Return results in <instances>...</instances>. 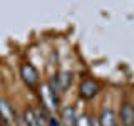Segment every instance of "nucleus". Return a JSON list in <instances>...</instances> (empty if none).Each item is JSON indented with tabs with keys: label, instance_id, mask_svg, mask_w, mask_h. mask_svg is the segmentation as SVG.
<instances>
[{
	"label": "nucleus",
	"instance_id": "obj_10",
	"mask_svg": "<svg viewBox=\"0 0 134 126\" xmlns=\"http://www.w3.org/2000/svg\"><path fill=\"white\" fill-rule=\"evenodd\" d=\"M47 126H60V121H59L57 118H54V116H49V119H47Z\"/></svg>",
	"mask_w": 134,
	"mask_h": 126
},
{
	"label": "nucleus",
	"instance_id": "obj_6",
	"mask_svg": "<svg viewBox=\"0 0 134 126\" xmlns=\"http://www.w3.org/2000/svg\"><path fill=\"white\" fill-rule=\"evenodd\" d=\"M62 123L65 126H77V116L72 106H67L62 109Z\"/></svg>",
	"mask_w": 134,
	"mask_h": 126
},
{
	"label": "nucleus",
	"instance_id": "obj_2",
	"mask_svg": "<svg viewBox=\"0 0 134 126\" xmlns=\"http://www.w3.org/2000/svg\"><path fill=\"white\" fill-rule=\"evenodd\" d=\"M20 76H22L24 82L27 84L29 87H35L39 84V74H37L35 67L32 64H24L20 67Z\"/></svg>",
	"mask_w": 134,
	"mask_h": 126
},
{
	"label": "nucleus",
	"instance_id": "obj_9",
	"mask_svg": "<svg viewBox=\"0 0 134 126\" xmlns=\"http://www.w3.org/2000/svg\"><path fill=\"white\" fill-rule=\"evenodd\" d=\"M34 113H35V118H37V123H39V126H47L49 114H47V111H45L44 106H40L39 109H34Z\"/></svg>",
	"mask_w": 134,
	"mask_h": 126
},
{
	"label": "nucleus",
	"instance_id": "obj_4",
	"mask_svg": "<svg viewBox=\"0 0 134 126\" xmlns=\"http://www.w3.org/2000/svg\"><path fill=\"white\" fill-rule=\"evenodd\" d=\"M121 121L124 126H134V106L129 101L122 103L121 106Z\"/></svg>",
	"mask_w": 134,
	"mask_h": 126
},
{
	"label": "nucleus",
	"instance_id": "obj_5",
	"mask_svg": "<svg viewBox=\"0 0 134 126\" xmlns=\"http://www.w3.org/2000/svg\"><path fill=\"white\" fill-rule=\"evenodd\" d=\"M99 124L100 126H116V114L111 108H104L99 116Z\"/></svg>",
	"mask_w": 134,
	"mask_h": 126
},
{
	"label": "nucleus",
	"instance_id": "obj_1",
	"mask_svg": "<svg viewBox=\"0 0 134 126\" xmlns=\"http://www.w3.org/2000/svg\"><path fill=\"white\" fill-rule=\"evenodd\" d=\"M15 121V109L7 99H0V123L3 126H10Z\"/></svg>",
	"mask_w": 134,
	"mask_h": 126
},
{
	"label": "nucleus",
	"instance_id": "obj_7",
	"mask_svg": "<svg viewBox=\"0 0 134 126\" xmlns=\"http://www.w3.org/2000/svg\"><path fill=\"white\" fill-rule=\"evenodd\" d=\"M70 81H72V74L70 72H59L57 74V82H59V87H60V92L69 89Z\"/></svg>",
	"mask_w": 134,
	"mask_h": 126
},
{
	"label": "nucleus",
	"instance_id": "obj_8",
	"mask_svg": "<svg viewBox=\"0 0 134 126\" xmlns=\"http://www.w3.org/2000/svg\"><path fill=\"white\" fill-rule=\"evenodd\" d=\"M22 121L25 126H39L37 123V118H35V113H34V108H27L24 111V116H22Z\"/></svg>",
	"mask_w": 134,
	"mask_h": 126
},
{
	"label": "nucleus",
	"instance_id": "obj_11",
	"mask_svg": "<svg viewBox=\"0 0 134 126\" xmlns=\"http://www.w3.org/2000/svg\"><path fill=\"white\" fill-rule=\"evenodd\" d=\"M89 124H91V126H100V124H99V121H96V119H91V121H89Z\"/></svg>",
	"mask_w": 134,
	"mask_h": 126
},
{
	"label": "nucleus",
	"instance_id": "obj_3",
	"mask_svg": "<svg viewBox=\"0 0 134 126\" xmlns=\"http://www.w3.org/2000/svg\"><path fill=\"white\" fill-rule=\"evenodd\" d=\"M97 92H99V84L96 82L94 79H86V81H82L81 89H79V94H81V98H84V99H91V98H94Z\"/></svg>",
	"mask_w": 134,
	"mask_h": 126
}]
</instances>
